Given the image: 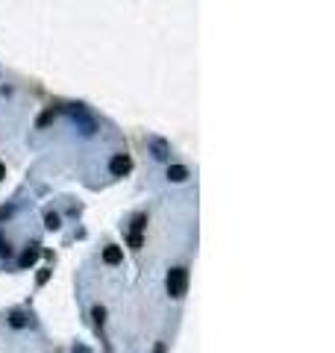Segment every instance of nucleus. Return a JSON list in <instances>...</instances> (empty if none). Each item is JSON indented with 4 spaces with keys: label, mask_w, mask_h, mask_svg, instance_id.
<instances>
[{
    "label": "nucleus",
    "mask_w": 335,
    "mask_h": 353,
    "mask_svg": "<svg viewBox=\"0 0 335 353\" xmlns=\"http://www.w3.org/2000/svg\"><path fill=\"white\" fill-rule=\"evenodd\" d=\"M188 289V271L185 268H173V271H168V294L170 297H182Z\"/></svg>",
    "instance_id": "f257e3e1"
},
{
    "label": "nucleus",
    "mask_w": 335,
    "mask_h": 353,
    "mask_svg": "<svg viewBox=\"0 0 335 353\" xmlns=\"http://www.w3.org/2000/svg\"><path fill=\"white\" fill-rule=\"evenodd\" d=\"M109 171H112V177H127L133 171V159L127 153H118V156H112V162H109Z\"/></svg>",
    "instance_id": "f03ea898"
},
{
    "label": "nucleus",
    "mask_w": 335,
    "mask_h": 353,
    "mask_svg": "<svg viewBox=\"0 0 335 353\" xmlns=\"http://www.w3.org/2000/svg\"><path fill=\"white\" fill-rule=\"evenodd\" d=\"M121 259H124V250H121L118 244H109V247L103 250V262H106V265H121Z\"/></svg>",
    "instance_id": "7ed1b4c3"
},
{
    "label": "nucleus",
    "mask_w": 335,
    "mask_h": 353,
    "mask_svg": "<svg viewBox=\"0 0 335 353\" xmlns=\"http://www.w3.org/2000/svg\"><path fill=\"white\" fill-rule=\"evenodd\" d=\"M38 253H41V250H38V244H33L30 250H24V253H21V259H18V265H21V268H30V265L35 262V259H38Z\"/></svg>",
    "instance_id": "20e7f679"
},
{
    "label": "nucleus",
    "mask_w": 335,
    "mask_h": 353,
    "mask_svg": "<svg viewBox=\"0 0 335 353\" xmlns=\"http://www.w3.org/2000/svg\"><path fill=\"white\" fill-rule=\"evenodd\" d=\"M185 177H188V168H185V165H170V168H168V180L182 183Z\"/></svg>",
    "instance_id": "39448f33"
},
{
    "label": "nucleus",
    "mask_w": 335,
    "mask_h": 353,
    "mask_svg": "<svg viewBox=\"0 0 335 353\" xmlns=\"http://www.w3.org/2000/svg\"><path fill=\"white\" fill-rule=\"evenodd\" d=\"M50 124H53V106H50V109H44V112L38 115L35 127H38V129H44V127H50Z\"/></svg>",
    "instance_id": "423d86ee"
},
{
    "label": "nucleus",
    "mask_w": 335,
    "mask_h": 353,
    "mask_svg": "<svg viewBox=\"0 0 335 353\" xmlns=\"http://www.w3.org/2000/svg\"><path fill=\"white\" fill-rule=\"evenodd\" d=\"M59 224H62V221H59L56 212H47V215H44V227H47V230H59Z\"/></svg>",
    "instance_id": "0eeeda50"
},
{
    "label": "nucleus",
    "mask_w": 335,
    "mask_h": 353,
    "mask_svg": "<svg viewBox=\"0 0 335 353\" xmlns=\"http://www.w3.org/2000/svg\"><path fill=\"white\" fill-rule=\"evenodd\" d=\"M147 227V215H135L133 218V227H130V233H141Z\"/></svg>",
    "instance_id": "6e6552de"
},
{
    "label": "nucleus",
    "mask_w": 335,
    "mask_h": 353,
    "mask_svg": "<svg viewBox=\"0 0 335 353\" xmlns=\"http://www.w3.org/2000/svg\"><path fill=\"white\" fill-rule=\"evenodd\" d=\"M130 247H133V250H141V247H144V238H141V233H130Z\"/></svg>",
    "instance_id": "1a4fd4ad"
},
{
    "label": "nucleus",
    "mask_w": 335,
    "mask_h": 353,
    "mask_svg": "<svg viewBox=\"0 0 335 353\" xmlns=\"http://www.w3.org/2000/svg\"><path fill=\"white\" fill-rule=\"evenodd\" d=\"M91 318H94V324H103L106 321V309H103V306H94V309H91Z\"/></svg>",
    "instance_id": "9d476101"
},
{
    "label": "nucleus",
    "mask_w": 335,
    "mask_h": 353,
    "mask_svg": "<svg viewBox=\"0 0 335 353\" xmlns=\"http://www.w3.org/2000/svg\"><path fill=\"white\" fill-rule=\"evenodd\" d=\"M153 150H156V153H153L156 159H165V156H168V147L162 144V141H156V144H153Z\"/></svg>",
    "instance_id": "9b49d317"
},
{
    "label": "nucleus",
    "mask_w": 335,
    "mask_h": 353,
    "mask_svg": "<svg viewBox=\"0 0 335 353\" xmlns=\"http://www.w3.org/2000/svg\"><path fill=\"white\" fill-rule=\"evenodd\" d=\"M27 318H24V312H12V327H24Z\"/></svg>",
    "instance_id": "f8f14e48"
},
{
    "label": "nucleus",
    "mask_w": 335,
    "mask_h": 353,
    "mask_svg": "<svg viewBox=\"0 0 335 353\" xmlns=\"http://www.w3.org/2000/svg\"><path fill=\"white\" fill-rule=\"evenodd\" d=\"M47 280H50V268H41V271H38V286H44Z\"/></svg>",
    "instance_id": "ddd939ff"
},
{
    "label": "nucleus",
    "mask_w": 335,
    "mask_h": 353,
    "mask_svg": "<svg viewBox=\"0 0 335 353\" xmlns=\"http://www.w3.org/2000/svg\"><path fill=\"white\" fill-rule=\"evenodd\" d=\"M3 177H6V165L0 162V180H3Z\"/></svg>",
    "instance_id": "4468645a"
},
{
    "label": "nucleus",
    "mask_w": 335,
    "mask_h": 353,
    "mask_svg": "<svg viewBox=\"0 0 335 353\" xmlns=\"http://www.w3.org/2000/svg\"><path fill=\"white\" fill-rule=\"evenodd\" d=\"M156 353H165V345H156Z\"/></svg>",
    "instance_id": "2eb2a0df"
}]
</instances>
